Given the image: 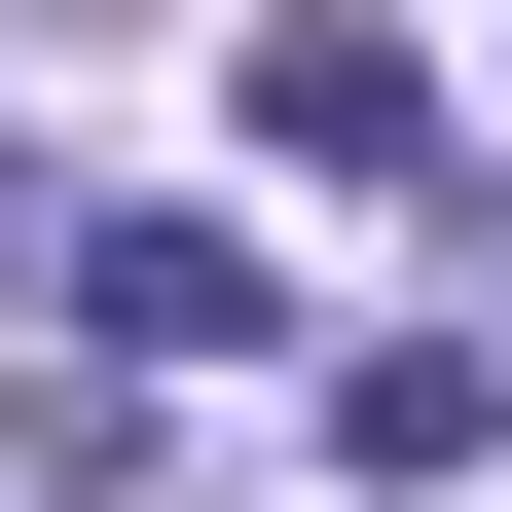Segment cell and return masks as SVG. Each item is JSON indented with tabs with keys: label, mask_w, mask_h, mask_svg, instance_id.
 I'll return each mask as SVG.
<instances>
[{
	"label": "cell",
	"mask_w": 512,
	"mask_h": 512,
	"mask_svg": "<svg viewBox=\"0 0 512 512\" xmlns=\"http://www.w3.org/2000/svg\"><path fill=\"white\" fill-rule=\"evenodd\" d=\"M220 110H256L293 183H403V147H439V37H403V0H256V37H220Z\"/></svg>",
	"instance_id": "1"
},
{
	"label": "cell",
	"mask_w": 512,
	"mask_h": 512,
	"mask_svg": "<svg viewBox=\"0 0 512 512\" xmlns=\"http://www.w3.org/2000/svg\"><path fill=\"white\" fill-rule=\"evenodd\" d=\"M74 330H110V366H220L256 256H220V220H74Z\"/></svg>",
	"instance_id": "2"
}]
</instances>
